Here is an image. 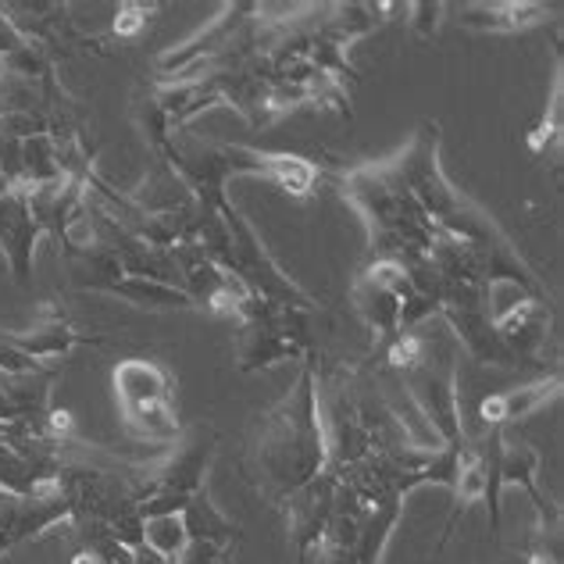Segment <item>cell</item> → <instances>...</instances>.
Here are the masks:
<instances>
[{
    "instance_id": "5b68a950",
    "label": "cell",
    "mask_w": 564,
    "mask_h": 564,
    "mask_svg": "<svg viewBox=\"0 0 564 564\" xmlns=\"http://www.w3.org/2000/svg\"><path fill=\"white\" fill-rule=\"evenodd\" d=\"M218 451V433L215 429H189L180 440L158 454L151 468L154 494H180L193 497L197 489L207 486V468Z\"/></svg>"
},
{
    "instance_id": "ffe728a7",
    "label": "cell",
    "mask_w": 564,
    "mask_h": 564,
    "mask_svg": "<svg viewBox=\"0 0 564 564\" xmlns=\"http://www.w3.org/2000/svg\"><path fill=\"white\" fill-rule=\"evenodd\" d=\"M129 564H175V561H169L165 554H158L154 546H137V551H129Z\"/></svg>"
},
{
    "instance_id": "9c48e42d",
    "label": "cell",
    "mask_w": 564,
    "mask_h": 564,
    "mask_svg": "<svg viewBox=\"0 0 564 564\" xmlns=\"http://www.w3.org/2000/svg\"><path fill=\"white\" fill-rule=\"evenodd\" d=\"M494 318L497 339L503 344V350L522 365V361H536L546 336H551V301L543 296H522V304H511L508 311H489Z\"/></svg>"
},
{
    "instance_id": "30bf717a",
    "label": "cell",
    "mask_w": 564,
    "mask_h": 564,
    "mask_svg": "<svg viewBox=\"0 0 564 564\" xmlns=\"http://www.w3.org/2000/svg\"><path fill=\"white\" fill-rule=\"evenodd\" d=\"M557 393H561V376L554 372L551 379L529 382L522 390H503V393L486 397L479 411H475V419H479V429H503V433H508V425L525 422L529 414H536L543 404H551Z\"/></svg>"
},
{
    "instance_id": "5bb4252c",
    "label": "cell",
    "mask_w": 564,
    "mask_h": 564,
    "mask_svg": "<svg viewBox=\"0 0 564 564\" xmlns=\"http://www.w3.org/2000/svg\"><path fill=\"white\" fill-rule=\"evenodd\" d=\"M186 525L183 514H161V518H147V546H154L158 554H165L175 561L186 546Z\"/></svg>"
},
{
    "instance_id": "ba28073f",
    "label": "cell",
    "mask_w": 564,
    "mask_h": 564,
    "mask_svg": "<svg viewBox=\"0 0 564 564\" xmlns=\"http://www.w3.org/2000/svg\"><path fill=\"white\" fill-rule=\"evenodd\" d=\"M72 522V508L65 497H14L0 494V554L14 551L43 532Z\"/></svg>"
},
{
    "instance_id": "8992f818",
    "label": "cell",
    "mask_w": 564,
    "mask_h": 564,
    "mask_svg": "<svg viewBox=\"0 0 564 564\" xmlns=\"http://www.w3.org/2000/svg\"><path fill=\"white\" fill-rule=\"evenodd\" d=\"M0 336L8 339L11 347H19L29 358H36L43 365H51L54 358H65L83 344L104 347V339L94 333H79L76 325L68 322V315L62 311V304L47 301L40 311V318L33 322V329H0Z\"/></svg>"
},
{
    "instance_id": "7c38bea8",
    "label": "cell",
    "mask_w": 564,
    "mask_h": 564,
    "mask_svg": "<svg viewBox=\"0 0 564 564\" xmlns=\"http://www.w3.org/2000/svg\"><path fill=\"white\" fill-rule=\"evenodd\" d=\"M183 525H186V540H204V543H218V546L243 543V525L232 522V518L218 508L212 494H207V486L189 497L186 511H183Z\"/></svg>"
},
{
    "instance_id": "6da1fadb",
    "label": "cell",
    "mask_w": 564,
    "mask_h": 564,
    "mask_svg": "<svg viewBox=\"0 0 564 564\" xmlns=\"http://www.w3.org/2000/svg\"><path fill=\"white\" fill-rule=\"evenodd\" d=\"M325 462H329V447H325L318 408V361L315 354H307L293 390L250 419L243 440V475L264 500L282 508L296 489L318 479Z\"/></svg>"
},
{
    "instance_id": "9a60e30c",
    "label": "cell",
    "mask_w": 564,
    "mask_h": 564,
    "mask_svg": "<svg viewBox=\"0 0 564 564\" xmlns=\"http://www.w3.org/2000/svg\"><path fill=\"white\" fill-rule=\"evenodd\" d=\"M40 372H54V365H43L36 358H29L19 347H11L4 336H0V376H40Z\"/></svg>"
},
{
    "instance_id": "d6986e66",
    "label": "cell",
    "mask_w": 564,
    "mask_h": 564,
    "mask_svg": "<svg viewBox=\"0 0 564 564\" xmlns=\"http://www.w3.org/2000/svg\"><path fill=\"white\" fill-rule=\"evenodd\" d=\"M22 43H25V40H22L19 33H14V25L4 19V14H0V57H8L11 51H19Z\"/></svg>"
},
{
    "instance_id": "3957f363",
    "label": "cell",
    "mask_w": 564,
    "mask_h": 564,
    "mask_svg": "<svg viewBox=\"0 0 564 564\" xmlns=\"http://www.w3.org/2000/svg\"><path fill=\"white\" fill-rule=\"evenodd\" d=\"M344 200L365 218L368 240L376 258H419L429 254L436 240V226L400 183L393 161L354 165L336 175Z\"/></svg>"
},
{
    "instance_id": "277c9868",
    "label": "cell",
    "mask_w": 564,
    "mask_h": 564,
    "mask_svg": "<svg viewBox=\"0 0 564 564\" xmlns=\"http://www.w3.org/2000/svg\"><path fill=\"white\" fill-rule=\"evenodd\" d=\"M111 386L122 408V429L129 440H137V447H172L183 436L180 414H175V376L165 365L126 358L115 368Z\"/></svg>"
},
{
    "instance_id": "7a4b0ae2",
    "label": "cell",
    "mask_w": 564,
    "mask_h": 564,
    "mask_svg": "<svg viewBox=\"0 0 564 564\" xmlns=\"http://www.w3.org/2000/svg\"><path fill=\"white\" fill-rule=\"evenodd\" d=\"M390 161L400 175V183L411 189V197L419 200V207L440 232L479 247L486 254H508V250H514L508 236L497 229V221L489 218L479 204H471L462 189H454L447 183V175L440 169V126L436 122H422L414 129L411 143Z\"/></svg>"
},
{
    "instance_id": "7402d4cb",
    "label": "cell",
    "mask_w": 564,
    "mask_h": 564,
    "mask_svg": "<svg viewBox=\"0 0 564 564\" xmlns=\"http://www.w3.org/2000/svg\"><path fill=\"white\" fill-rule=\"evenodd\" d=\"M221 564H236V557H229V561H221Z\"/></svg>"
},
{
    "instance_id": "8fae6325",
    "label": "cell",
    "mask_w": 564,
    "mask_h": 564,
    "mask_svg": "<svg viewBox=\"0 0 564 564\" xmlns=\"http://www.w3.org/2000/svg\"><path fill=\"white\" fill-rule=\"evenodd\" d=\"M554 4H514V0H497V4H465L462 25L479 29V33H522L546 22V14H554Z\"/></svg>"
},
{
    "instance_id": "ac0fdd59",
    "label": "cell",
    "mask_w": 564,
    "mask_h": 564,
    "mask_svg": "<svg viewBox=\"0 0 564 564\" xmlns=\"http://www.w3.org/2000/svg\"><path fill=\"white\" fill-rule=\"evenodd\" d=\"M443 4H429V0H422V4H411L408 14H411V29H414V36H422V40H433L436 36V29H440V19H443Z\"/></svg>"
},
{
    "instance_id": "2e32d148",
    "label": "cell",
    "mask_w": 564,
    "mask_h": 564,
    "mask_svg": "<svg viewBox=\"0 0 564 564\" xmlns=\"http://www.w3.org/2000/svg\"><path fill=\"white\" fill-rule=\"evenodd\" d=\"M158 8L154 4H122L115 14V29H111V36L115 40H132V36H140L147 22H151V14Z\"/></svg>"
},
{
    "instance_id": "e0dca14e",
    "label": "cell",
    "mask_w": 564,
    "mask_h": 564,
    "mask_svg": "<svg viewBox=\"0 0 564 564\" xmlns=\"http://www.w3.org/2000/svg\"><path fill=\"white\" fill-rule=\"evenodd\" d=\"M240 554V546H218V543H204V540H189L183 546V554L175 557V564H221Z\"/></svg>"
},
{
    "instance_id": "44dd1931",
    "label": "cell",
    "mask_w": 564,
    "mask_h": 564,
    "mask_svg": "<svg viewBox=\"0 0 564 564\" xmlns=\"http://www.w3.org/2000/svg\"><path fill=\"white\" fill-rule=\"evenodd\" d=\"M68 564H104V561H100L94 551H86V546H79V551L68 557Z\"/></svg>"
},
{
    "instance_id": "4fadbf2b",
    "label": "cell",
    "mask_w": 564,
    "mask_h": 564,
    "mask_svg": "<svg viewBox=\"0 0 564 564\" xmlns=\"http://www.w3.org/2000/svg\"><path fill=\"white\" fill-rule=\"evenodd\" d=\"M111 296H122L132 307H143V311H193L197 304L189 301V293L180 286H169V282H154V279H143V275H122L115 279L108 290Z\"/></svg>"
},
{
    "instance_id": "52a82bcc",
    "label": "cell",
    "mask_w": 564,
    "mask_h": 564,
    "mask_svg": "<svg viewBox=\"0 0 564 564\" xmlns=\"http://www.w3.org/2000/svg\"><path fill=\"white\" fill-rule=\"evenodd\" d=\"M336 489L339 482L333 479L329 471H322L318 479H311L304 489L282 503L286 508V522H290V543H293V557L296 564H307L311 551L318 546L325 522L333 514V503H336Z\"/></svg>"
}]
</instances>
